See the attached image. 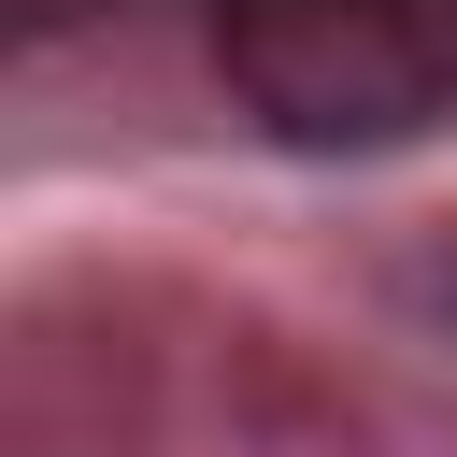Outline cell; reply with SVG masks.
<instances>
[{
  "instance_id": "cell-2",
  "label": "cell",
  "mask_w": 457,
  "mask_h": 457,
  "mask_svg": "<svg viewBox=\"0 0 457 457\" xmlns=\"http://www.w3.org/2000/svg\"><path fill=\"white\" fill-rule=\"evenodd\" d=\"M71 14H100V0H14V29H71Z\"/></svg>"
},
{
  "instance_id": "cell-1",
  "label": "cell",
  "mask_w": 457,
  "mask_h": 457,
  "mask_svg": "<svg viewBox=\"0 0 457 457\" xmlns=\"http://www.w3.org/2000/svg\"><path fill=\"white\" fill-rule=\"evenodd\" d=\"M214 57L286 143H414L457 114V0H228Z\"/></svg>"
}]
</instances>
